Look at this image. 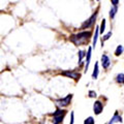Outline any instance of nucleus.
<instances>
[{"instance_id":"obj_1","label":"nucleus","mask_w":124,"mask_h":124,"mask_svg":"<svg viewBox=\"0 0 124 124\" xmlns=\"http://www.w3.org/2000/svg\"><path fill=\"white\" fill-rule=\"evenodd\" d=\"M91 31H82L77 34H73L69 37L71 42H73L76 46H81V45H85L86 42L89 41V39L91 38Z\"/></svg>"},{"instance_id":"obj_2","label":"nucleus","mask_w":124,"mask_h":124,"mask_svg":"<svg viewBox=\"0 0 124 124\" xmlns=\"http://www.w3.org/2000/svg\"><path fill=\"white\" fill-rule=\"evenodd\" d=\"M96 17H97V11H95V13L93 14L87 21H85L82 24V27H81V28L82 29H87V28H90V27L94 26L95 22H96Z\"/></svg>"},{"instance_id":"obj_3","label":"nucleus","mask_w":124,"mask_h":124,"mask_svg":"<svg viewBox=\"0 0 124 124\" xmlns=\"http://www.w3.org/2000/svg\"><path fill=\"white\" fill-rule=\"evenodd\" d=\"M71 99H72V94H68L67 96H65V97H63V98L57 99L56 102L60 108H64V107H67L68 104L70 103Z\"/></svg>"},{"instance_id":"obj_4","label":"nucleus","mask_w":124,"mask_h":124,"mask_svg":"<svg viewBox=\"0 0 124 124\" xmlns=\"http://www.w3.org/2000/svg\"><path fill=\"white\" fill-rule=\"evenodd\" d=\"M61 75L67 77V78H70V79H73L76 81H79L81 78V75L76 70H65L63 72H61Z\"/></svg>"},{"instance_id":"obj_5","label":"nucleus","mask_w":124,"mask_h":124,"mask_svg":"<svg viewBox=\"0 0 124 124\" xmlns=\"http://www.w3.org/2000/svg\"><path fill=\"white\" fill-rule=\"evenodd\" d=\"M102 108H103V106L101 101H99V100L95 101L94 104H93V112H94L95 115H99L102 112Z\"/></svg>"},{"instance_id":"obj_6","label":"nucleus","mask_w":124,"mask_h":124,"mask_svg":"<svg viewBox=\"0 0 124 124\" xmlns=\"http://www.w3.org/2000/svg\"><path fill=\"white\" fill-rule=\"evenodd\" d=\"M110 64H111L110 58H108L107 55H102L101 56V66L104 69H108V67H110Z\"/></svg>"},{"instance_id":"obj_7","label":"nucleus","mask_w":124,"mask_h":124,"mask_svg":"<svg viewBox=\"0 0 124 124\" xmlns=\"http://www.w3.org/2000/svg\"><path fill=\"white\" fill-rule=\"evenodd\" d=\"M117 122H120V123H121V122H122V117L119 115L118 112H115L114 116L111 118L110 121H108V124H115V123H117Z\"/></svg>"},{"instance_id":"obj_8","label":"nucleus","mask_w":124,"mask_h":124,"mask_svg":"<svg viewBox=\"0 0 124 124\" xmlns=\"http://www.w3.org/2000/svg\"><path fill=\"white\" fill-rule=\"evenodd\" d=\"M91 52H92V48L88 49V52L86 54V64H85V71L88 70L89 68V64H90V60H91Z\"/></svg>"},{"instance_id":"obj_9","label":"nucleus","mask_w":124,"mask_h":124,"mask_svg":"<svg viewBox=\"0 0 124 124\" xmlns=\"http://www.w3.org/2000/svg\"><path fill=\"white\" fill-rule=\"evenodd\" d=\"M99 33H100L99 27H96V28H95V33H94V37H93V41H92L93 48H95V46H96V42H97V38H98Z\"/></svg>"},{"instance_id":"obj_10","label":"nucleus","mask_w":124,"mask_h":124,"mask_svg":"<svg viewBox=\"0 0 124 124\" xmlns=\"http://www.w3.org/2000/svg\"><path fill=\"white\" fill-rule=\"evenodd\" d=\"M65 115H61V116H55L53 119V124H61L62 121H63V118H64Z\"/></svg>"},{"instance_id":"obj_11","label":"nucleus","mask_w":124,"mask_h":124,"mask_svg":"<svg viewBox=\"0 0 124 124\" xmlns=\"http://www.w3.org/2000/svg\"><path fill=\"white\" fill-rule=\"evenodd\" d=\"M97 77H98V63L95 62L94 69H93V72H92V79L95 80V79H97Z\"/></svg>"},{"instance_id":"obj_12","label":"nucleus","mask_w":124,"mask_h":124,"mask_svg":"<svg viewBox=\"0 0 124 124\" xmlns=\"http://www.w3.org/2000/svg\"><path fill=\"white\" fill-rule=\"evenodd\" d=\"M117 10H118V6H112L111 9H110V18L111 19H114L116 14H117Z\"/></svg>"},{"instance_id":"obj_13","label":"nucleus","mask_w":124,"mask_h":124,"mask_svg":"<svg viewBox=\"0 0 124 124\" xmlns=\"http://www.w3.org/2000/svg\"><path fill=\"white\" fill-rule=\"evenodd\" d=\"M66 114V111H64V110H62V108H57L56 112H54V113L52 114V116H61V115H65Z\"/></svg>"},{"instance_id":"obj_14","label":"nucleus","mask_w":124,"mask_h":124,"mask_svg":"<svg viewBox=\"0 0 124 124\" xmlns=\"http://www.w3.org/2000/svg\"><path fill=\"white\" fill-rule=\"evenodd\" d=\"M116 81L119 84H123L124 83V73H119V75L116 77Z\"/></svg>"},{"instance_id":"obj_15","label":"nucleus","mask_w":124,"mask_h":124,"mask_svg":"<svg viewBox=\"0 0 124 124\" xmlns=\"http://www.w3.org/2000/svg\"><path fill=\"white\" fill-rule=\"evenodd\" d=\"M123 51H124V48L122 46H117V49H116V51H115V55L116 56H120L121 54L123 53Z\"/></svg>"},{"instance_id":"obj_16","label":"nucleus","mask_w":124,"mask_h":124,"mask_svg":"<svg viewBox=\"0 0 124 124\" xmlns=\"http://www.w3.org/2000/svg\"><path fill=\"white\" fill-rule=\"evenodd\" d=\"M84 124H95V121H94V119H93V117H88L85 119Z\"/></svg>"},{"instance_id":"obj_17","label":"nucleus","mask_w":124,"mask_h":124,"mask_svg":"<svg viewBox=\"0 0 124 124\" xmlns=\"http://www.w3.org/2000/svg\"><path fill=\"white\" fill-rule=\"evenodd\" d=\"M104 30H106V20H102V22H101V25H100V27H99V31H100V33H103L104 32Z\"/></svg>"},{"instance_id":"obj_18","label":"nucleus","mask_w":124,"mask_h":124,"mask_svg":"<svg viewBox=\"0 0 124 124\" xmlns=\"http://www.w3.org/2000/svg\"><path fill=\"white\" fill-rule=\"evenodd\" d=\"M85 56H86V55H85V52L84 51H79V63H80V65L82 64V59H83Z\"/></svg>"},{"instance_id":"obj_19","label":"nucleus","mask_w":124,"mask_h":124,"mask_svg":"<svg viewBox=\"0 0 124 124\" xmlns=\"http://www.w3.org/2000/svg\"><path fill=\"white\" fill-rule=\"evenodd\" d=\"M112 36V31H110V32H108L106 35H103V37H102V41H106V40H108V38H110Z\"/></svg>"},{"instance_id":"obj_20","label":"nucleus","mask_w":124,"mask_h":124,"mask_svg":"<svg viewBox=\"0 0 124 124\" xmlns=\"http://www.w3.org/2000/svg\"><path fill=\"white\" fill-rule=\"evenodd\" d=\"M89 97H91V98H94L96 97V92L95 91H89Z\"/></svg>"},{"instance_id":"obj_21","label":"nucleus","mask_w":124,"mask_h":124,"mask_svg":"<svg viewBox=\"0 0 124 124\" xmlns=\"http://www.w3.org/2000/svg\"><path fill=\"white\" fill-rule=\"evenodd\" d=\"M73 122H75V113L71 112L70 113V122H69V124H73Z\"/></svg>"},{"instance_id":"obj_22","label":"nucleus","mask_w":124,"mask_h":124,"mask_svg":"<svg viewBox=\"0 0 124 124\" xmlns=\"http://www.w3.org/2000/svg\"><path fill=\"white\" fill-rule=\"evenodd\" d=\"M111 2H112V4H113L114 6H117L118 3H119V0H111Z\"/></svg>"},{"instance_id":"obj_23","label":"nucleus","mask_w":124,"mask_h":124,"mask_svg":"<svg viewBox=\"0 0 124 124\" xmlns=\"http://www.w3.org/2000/svg\"><path fill=\"white\" fill-rule=\"evenodd\" d=\"M98 1H99V0H98Z\"/></svg>"}]
</instances>
